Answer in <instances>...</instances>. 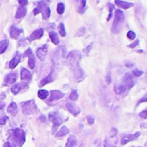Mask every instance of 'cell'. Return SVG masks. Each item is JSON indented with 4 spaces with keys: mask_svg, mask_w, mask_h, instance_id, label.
<instances>
[{
    "mask_svg": "<svg viewBox=\"0 0 147 147\" xmlns=\"http://www.w3.org/2000/svg\"><path fill=\"white\" fill-rule=\"evenodd\" d=\"M81 53L77 50L70 52L67 56V61L69 62V65L76 78H80L84 76V71L79 66V61L81 59Z\"/></svg>",
    "mask_w": 147,
    "mask_h": 147,
    "instance_id": "6da1fadb",
    "label": "cell"
},
{
    "mask_svg": "<svg viewBox=\"0 0 147 147\" xmlns=\"http://www.w3.org/2000/svg\"><path fill=\"white\" fill-rule=\"evenodd\" d=\"M10 146L12 147H22L25 142V134L20 128H16L12 131L9 136Z\"/></svg>",
    "mask_w": 147,
    "mask_h": 147,
    "instance_id": "7a4b0ae2",
    "label": "cell"
},
{
    "mask_svg": "<svg viewBox=\"0 0 147 147\" xmlns=\"http://www.w3.org/2000/svg\"><path fill=\"white\" fill-rule=\"evenodd\" d=\"M124 19H125V15L123 11L121 10L120 9H116L115 12V20L111 28L114 34H119L121 32L124 24Z\"/></svg>",
    "mask_w": 147,
    "mask_h": 147,
    "instance_id": "3957f363",
    "label": "cell"
},
{
    "mask_svg": "<svg viewBox=\"0 0 147 147\" xmlns=\"http://www.w3.org/2000/svg\"><path fill=\"white\" fill-rule=\"evenodd\" d=\"M42 14L44 19H48L50 16V9L45 3V1H40L37 3V7L34 9V14L37 15L39 13Z\"/></svg>",
    "mask_w": 147,
    "mask_h": 147,
    "instance_id": "277c9868",
    "label": "cell"
},
{
    "mask_svg": "<svg viewBox=\"0 0 147 147\" xmlns=\"http://www.w3.org/2000/svg\"><path fill=\"white\" fill-rule=\"evenodd\" d=\"M22 112L25 115H29L37 112V108L35 105V102L34 100L28 101L22 104Z\"/></svg>",
    "mask_w": 147,
    "mask_h": 147,
    "instance_id": "5b68a950",
    "label": "cell"
},
{
    "mask_svg": "<svg viewBox=\"0 0 147 147\" xmlns=\"http://www.w3.org/2000/svg\"><path fill=\"white\" fill-rule=\"evenodd\" d=\"M134 85V83L133 80L131 81H123V83H118L115 84V91L116 94L118 95H121L122 93H124L125 91L130 90L133 86Z\"/></svg>",
    "mask_w": 147,
    "mask_h": 147,
    "instance_id": "8992f818",
    "label": "cell"
},
{
    "mask_svg": "<svg viewBox=\"0 0 147 147\" xmlns=\"http://www.w3.org/2000/svg\"><path fill=\"white\" fill-rule=\"evenodd\" d=\"M48 119L53 123L54 127H53V131L54 129L56 130L57 127L59 126H60L62 123H63V119L62 117L60 116V115L58 113V112H51L49 115H48Z\"/></svg>",
    "mask_w": 147,
    "mask_h": 147,
    "instance_id": "52a82bcc",
    "label": "cell"
},
{
    "mask_svg": "<svg viewBox=\"0 0 147 147\" xmlns=\"http://www.w3.org/2000/svg\"><path fill=\"white\" fill-rule=\"evenodd\" d=\"M24 56L28 57V66L30 69H34L35 66V57H34V54L32 52L31 48H28V50L25 51Z\"/></svg>",
    "mask_w": 147,
    "mask_h": 147,
    "instance_id": "ba28073f",
    "label": "cell"
},
{
    "mask_svg": "<svg viewBox=\"0 0 147 147\" xmlns=\"http://www.w3.org/2000/svg\"><path fill=\"white\" fill-rule=\"evenodd\" d=\"M47 51H48V46L47 44H45L44 46H42L41 47L38 48L37 51H36V55L37 57L40 59V60H44L45 59V57L47 53Z\"/></svg>",
    "mask_w": 147,
    "mask_h": 147,
    "instance_id": "9c48e42d",
    "label": "cell"
},
{
    "mask_svg": "<svg viewBox=\"0 0 147 147\" xmlns=\"http://www.w3.org/2000/svg\"><path fill=\"white\" fill-rule=\"evenodd\" d=\"M65 96L64 93H62L59 90H52L50 92V98H49V102H54L57 101L59 99H61L63 96Z\"/></svg>",
    "mask_w": 147,
    "mask_h": 147,
    "instance_id": "30bf717a",
    "label": "cell"
},
{
    "mask_svg": "<svg viewBox=\"0 0 147 147\" xmlns=\"http://www.w3.org/2000/svg\"><path fill=\"white\" fill-rule=\"evenodd\" d=\"M43 34H44V30L42 28L36 29L28 37V40L32 41V40H38V39H40V38H41L43 36Z\"/></svg>",
    "mask_w": 147,
    "mask_h": 147,
    "instance_id": "8fae6325",
    "label": "cell"
},
{
    "mask_svg": "<svg viewBox=\"0 0 147 147\" xmlns=\"http://www.w3.org/2000/svg\"><path fill=\"white\" fill-rule=\"evenodd\" d=\"M17 79V73L16 72H10L4 78V83L6 84H11L16 82Z\"/></svg>",
    "mask_w": 147,
    "mask_h": 147,
    "instance_id": "7c38bea8",
    "label": "cell"
},
{
    "mask_svg": "<svg viewBox=\"0 0 147 147\" xmlns=\"http://www.w3.org/2000/svg\"><path fill=\"white\" fill-rule=\"evenodd\" d=\"M66 107L68 109V110L73 115H78L79 113H80V109L75 104V103H72V102H67L66 103Z\"/></svg>",
    "mask_w": 147,
    "mask_h": 147,
    "instance_id": "4fadbf2b",
    "label": "cell"
},
{
    "mask_svg": "<svg viewBox=\"0 0 147 147\" xmlns=\"http://www.w3.org/2000/svg\"><path fill=\"white\" fill-rule=\"evenodd\" d=\"M21 59H22V56H21V53L19 52H16V55L14 56L13 59L9 62V68L10 69H14L16 68V66L19 64V62L21 61Z\"/></svg>",
    "mask_w": 147,
    "mask_h": 147,
    "instance_id": "5bb4252c",
    "label": "cell"
},
{
    "mask_svg": "<svg viewBox=\"0 0 147 147\" xmlns=\"http://www.w3.org/2000/svg\"><path fill=\"white\" fill-rule=\"evenodd\" d=\"M54 79H55V74H54V71H51V73H50L48 76H47L45 78H43V79L40 81V86H44V85H46L47 84L52 83Z\"/></svg>",
    "mask_w": 147,
    "mask_h": 147,
    "instance_id": "9a60e30c",
    "label": "cell"
},
{
    "mask_svg": "<svg viewBox=\"0 0 147 147\" xmlns=\"http://www.w3.org/2000/svg\"><path fill=\"white\" fill-rule=\"evenodd\" d=\"M26 87H28V83H18V84H16L11 88V92L14 95H16L22 89H24Z\"/></svg>",
    "mask_w": 147,
    "mask_h": 147,
    "instance_id": "2e32d148",
    "label": "cell"
},
{
    "mask_svg": "<svg viewBox=\"0 0 147 147\" xmlns=\"http://www.w3.org/2000/svg\"><path fill=\"white\" fill-rule=\"evenodd\" d=\"M9 33H10V37H11L12 39H17V38L19 37V35L22 33V29L18 28L16 27V26H12V27L10 28Z\"/></svg>",
    "mask_w": 147,
    "mask_h": 147,
    "instance_id": "e0dca14e",
    "label": "cell"
},
{
    "mask_svg": "<svg viewBox=\"0 0 147 147\" xmlns=\"http://www.w3.org/2000/svg\"><path fill=\"white\" fill-rule=\"evenodd\" d=\"M115 3H116V5L118 7H120L121 9H127L134 6L133 3L125 2V1H122V0H115Z\"/></svg>",
    "mask_w": 147,
    "mask_h": 147,
    "instance_id": "ac0fdd59",
    "label": "cell"
},
{
    "mask_svg": "<svg viewBox=\"0 0 147 147\" xmlns=\"http://www.w3.org/2000/svg\"><path fill=\"white\" fill-rule=\"evenodd\" d=\"M32 78L31 73L25 68H22L21 70V79L22 81H26V82H29Z\"/></svg>",
    "mask_w": 147,
    "mask_h": 147,
    "instance_id": "d6986e66",
    "label": "cell"
},
{
    "mask_svg": "<svg viewBox=\"0 0 147 147\" xmlns=\"http://www.w3.org/2000/svg\"><path fill=\"white\" fill-rule=\"evenodd\" d=\"M140 133H136L135 134H129V135H127V136H124L121 140V145H126L127 144L128 142L134 140V139H136L137 137L140 136Z\"/></svg>",
    "mask_w": 147,
    "mask_h": 147,
    "instance_id": "ffe728a7",
    "label": "cell"
},
{
    "mask_svg": "<svg viewBox=\"0 0 147 147\" xmlns=\"http://www.w3.org/2000/svg\"><path fill=\"white\" fill-rule=\"evenodd\" d=\"M26 13H27V9H26V7H24V6H21V7L17 9V11H16V13L15 17H16V18H17V19H19V18H22V17L26 15Z\"/></svg>",
    "mask_w": 147,
    "mask_h": 147,
    "instance_id": "44dd1931",
    "label": "cell"
},
{
    "mask_svg": "<svg viewBox=\"0 0 147 147\" xmlns=\"http://www.w3.org/2000/svg\"><path fill=\"white\" fill-rule=\"evenodd\" d=\"M77 145H78V141H77L76 137L74 135H71L67 140L65 147H76Z\"/></svg>",
    "mask_w": 147,
    "mask_h": 147,
    "instance_id": "7402d4cb",
    "label": "cell"
},
{
    "mask_svg": "<svg viewBox=\"0 0 147 147\" xmlns=\"http://www.w3.org/2000/svg\"><path fill=\"white\" fill-rule=\"evenodd\" d=\"M78 3V11L79 13H84L86 6V0H77Z\"/></svg>",
    "mask_w": 147,
    "mask_h": 147,
    "instance_id": "603a6c76",
    "label": "cell"
},
{
    "mask_svg": "<svg viewBox=\"0 0 147 147\" xmlns=\"http://www.w3.org/2000/svg\"><path fill=\"white\" fill-rule=\"evenodd\" d=\"M49 37H50V39H51V40H52V42H53V44L59 45V36H58V34H57L56 32L51 31V32L49 33Z\"/></svg>",
    "mask_w": 147,
    "mask_h": 147,
    "instance_id": "cb8c5ba5",
    "label": "cell"
},
{
    "mask_svg": "<svg viewBox=\"0 0 147 147\" xmlns=\"http://www.w3.org/2000/svg\"><path fill=\"white\" fill-rule=\"evenodd\" d=\"M7 112L12 115H15L17 112V106L15 102H12L9 105L8 109H7Z\"/></svg>",
    "mask_w": 147,
    "mask_h": 147,
    "instance_id": "d4e9b609",
    "label": "cell"
},
{
    "mask_svg": "<svg viewBox=\"0 0 147 147\" xmlns=\"http://www.w3.org/2000/svg\"><path fill=\"white\" fill-rule=\"evenodd\" d=\"M69 134V129L66 127H62L61 128H60V130L55 134V136L56 137H62V136H65V135H66V134Z\"/></svg>",
    "mask_w": 147,
    "mask_h": 147,
    "instance_id": "484cf974",
    "label": "cell"
},
{
    "mask_svg": "<svg viewBox=\"0 0 147 147\" xmlns=\"http://www.w3.org/2000/svg\"><path fill=\"white\" fill-rule=\"evenodd\" d=\"M8 45H9L8 40H3L2 41H0V54H2L5 52V50L8 47Z\"/></svg>",
    "mask_w": 147,
    "mask_h": 147,
    "instance_id": "4316f807",
    "label": "cell"
},
{
    "mask_svg": "<svg viewBox=\"0 0 147 147\" xmlns=\"http://www.w3.org/2000/svg\"><path fill=\"white\" fill-rule=\"evenodd\" d=\"M38 96L39 98L40 99H45L48 96V91L47 90H40L38 91Z\"/></svg>",
    "mask_w": 147,
    "mask_h": 147,
    "instance_id": "83f0119b",
    "label": "cell"
},
{
    "mask_svg": "<svg viewBox=\"0 0 147 147\" xmlns=\"http://www.w3.org/2000/svg\"><path fill=\"white\" fill-rule=\"evenodd\" d=\"M57 12L59 15H62L65 12V4L63 3H59L57 5Z\"/></svg>",
    "mask_w": 147,
    "mask_h": 147,
    "instance_id": "f1b7e54d",
    "label": "cell"
},
{
    "mask_svg": "<svg viewBox=\"0 0 147 147\" xmlns=\"http://www.w3.org/2000/svg\"><path fill=\"white\" fill-rule=\"evenodd\" d=\"M59 34L61 36L65 37L66 35V32H65V26H64V23H59Z\"/></svg>",
    "mask_w": 147,
    "mask_h": 147,
    "instance_id": "f546056e",
    "label": "cell"
},
{
    "mask_svg": "<svg viewBox=\"0 0 147 147\" xmlns=\"http://www.w3.org/2000/svg\"><path fill=\"white\" fill-rule=\"evenodd\" d=\"M78 98V92H77L76 90H73V91L71 92V94L70 95V99H71V101H77Z\"/></svg>",
    "mask_w": 147,
    "mask_h": 147,
    "instance_id": "4dcf8cb0",
    "label": "cell"
},
{
    "mask_svg": "<svg viewBox=\"0 0 147 147\" xmlns=\"http://www.w3.org/2000/svg\"><path fill=\"white\" fill-rule=\"evenodd\" d=\"M133 78H134V76L131 73H127L123 78V81H125V82L126 81H131V80H133Z\"/></svg>",
    "mask_w": 147,
    "mask_h": 147,
    "instance_id": "1f68e13d",
    "label": "cell"
},
{
    "mask_svg": "<svg viewBox=\"0 0 147 147\" xmlns=\"http://www.w3.org/2000/svg\"><path fill=\"white\" fill-rule=\"evenodd\" d=\"M127 35V38L130 40H134V38L136 37V34L134 31H128Z\"/></svg>",
    "mask_w": 147,
    "mask_h": 147,
    "instance_id": "d6a6232c",
    "label": "cell"
},
{
    "mask_svg": "<svg viewBox=\"0 0 147 147\" xmlns=\"http://www.w3.org/2000/svg\"><path fill=\"white\" fill-rule=\"evenodd\" d=\"M133 74L134 76H136V77H140V76H141L143 74V71H140V70H138V69H134L133 71Z\"/></svg>",
    "mask_w": 147,
    "mask_h": 147,
    "instance_id": "836d02e7",
    "label": "cell"
},
{
    "mask_svg": "<svg viewBox=\"0 0 147 147\" xmlns=\"http://www.w3.org/2000/svg\"><path fill=\"white\" fill-rule=\"evenodd\" d=\"M8 120H9V118L7 116H3V117L0 118V125H4Z\"/></svg>",
    "mask_w": 147,
    "mask_h": 147,
    "instance_id": "e575fe53",
    "label": "cell"
},
{
    "mask_svg": "<svg viewBox=\"0 0 147 147\" xmlns=\"http://www.w3.org/2000/svg\"><path fill=\"white\" fill-rule=\"evenodd\" d=\"M87 121H88V123L89 124H93L94 123V121H95V119H94V117L93 116H91V115H89L88 117H87Z\"/></svg>",
    "mask_w": 147,
    "mask_h": 147,
    "instance_id": "d590c367",
    "label": "cell"
},
{
    "mask_svg": "<svg viewBox=\"0 0 147 147\" xmlns=\"http://www.w3.org/2000/svg\"><path fill=\"white\" fill-rule=\"evenodd\" d=\"M140 116L143 119H147V110H144L140 114Z\"/></svg>",
    "mask_w": 147,
    "mask_h": 147,
    "instance_id": "8d00e7d4",
    "label": "cell"
},
{
    "mask_svg": "<svg viewBox=\"0 0 147 147\" xmlns=\"http://www.w3.org/2000/svg\"><path fill=\"white\" fill-rule=\"evenodd\" d=\"M139 43H140V40H135V42L132 43V44H131V45H129L128 47H131V48H134V47H135L136 46H138V45H139Z\"/></svg>",
    "mask_w": 147,
    "mask_h": 147,
    "instance_id": "74e56055",
    "label": "cell"
},
{
    "mask_svg": "<svg viewBox=\"0 0 147 147\" xmlns=\"http://www.w3.org/2000/svg\"><path fill=\"white\" fill-rule=\"evenodd\" d=\"M18 2H19V3L21 4V6H25V5H27L28 4V0H18Z\"/></svg>",
    "mask_w": 147,
    "mask_h": 147,
    "instance_id": "f35d334b",
    "label": "cell"
},
{
    "mask_svg": "<svg viewBox=\"0 0 147 147\" xmlns=\"http://www.w3.org/2000/svg\"><path fill=\"white\" fill-rule=\"evenodd\" d=\"M147 102V95H146L145 96H143L140 101H139V102H138V104H140V103H142V102Z\"/></svg>",
    "mask_w": 147,
    "mask_h": 147,
    "instance_id": "ab89813d",
    "label": "cell"
},
{
    "mask_svg": "<svg viewBox=\"0 0 147 147\" xmlns=\"http://www.w3.org/2000/svg\"><path fill=\"white\" fill-rule=\"evenodd\" d=\"M106 81H107L108 84H110V83H111V76H110L109 74L107 75V77H106Z\"/></svg>",
    "mask_w": 147,
    "mask_h": 147,
    "instance_id": "60d3db41",
    "label": "cell"
},
{
    "mask_svg": "<svg viewBox=\"0 0 147 147\" xmlns=\"http://www.w3.org/2000/svg\"><path fill=\"white\" fill-rule=\"evenodd\" d=\"M109 11H110V13L113 11V9H115V6H114V4H112V3H109Z\"/></svg>",
    "mask_w": 147,
    "mask_h": 147,
    "instance_id": "b9f144b4",
    "label": "cell"
},
{
    "mask_svg": "<svg viewBox=\"0 0 147 147\" xmlns=\"http://www.w3.org/2000/svg\"><path fill=\"white\" fill-rule=\"evenodd\" d=\"M116 133H117V131H116V129H115V128H113V129L111 130V136H115V135L116 134Z\"/></svg>",
    "mask_w": 147,
    "mask_h": 147,
    "instance_id": "7bdbcfd3",
    "label": "cell"
},
{
    "mask_svg": "<svg viewBox=\"0 0 147 147\" xmlns=\"http://www.w3.org/2000/svg\"><path fill=\"white\" fill-rule=\"evenodd\" d=\"M5 107V103L3 102H2L1 100H0V109H3V108Z\"/></svg>",
    "mask_w": 147,
    "mask_h": 147,
    "instance_id": "ee69618b",
    "label": "cell"
},
{
    "mask_svg": "<svg viewBox=\"0 0 147 147\" xmlns=\"http://www.w3.org/2000/svg\"><path fill=\"white\" fill-rule=\"evenodd\" d=\"M91 47H92V44H90V46L85 49V50H84V52H85V53H89V51L91 49Z\"/></svg>",
    "mask_w": 147,
    "mask_h": 147,
    "instance_id": "f6af8a7d",
    "label": "cell"
},
{
    "mask_svg": "<svg viewBox=\"0 0 147 147\" xmlns=\"http://www.w3.org/2000/svg\"><path fill=\"white\" fill-rule=\"evenodd\" d=\"M3 147H12V146H10V144H9V142H7V143H5V144H4Z\"/></svg>",
    "mask_w": 147,
    "mask_h": 147,
    "instance_id": "bcb514c9",
    "label": "cell"
},
{
    "mask_svg": "<svg viewBox=\"0 0 147 147\" xmlns=\"http://www.w3.org/2000/svg\"><path fill=\"white\" fill-rule=\"evenodd\" d=\"M111 16H112V13H110V14H109V17H108V19H107V20L109 21V20L111 18Z\"/></svg>",
    "mask_w": 147,
    "mask_h": 147,
    "instance_id": "7dc6e473",
    "label": "cell"
}]
</instances>
